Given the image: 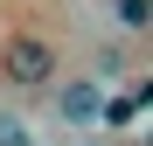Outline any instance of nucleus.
<instances>
[{"mask_svg": "<svg viewBox=\"0 0 153 146\" xmlns=\"http://www.w3.org/2000/svg\"><path fill=\"white\" fill-rule=\"evenodd\" d=\"M0 77H7L14 90H49V84H56V42L14 35L7 49H0Z\"/></svg>", "mask_w": 153, "mask_h": 146, "instance_id": "1", "label": "nucleus"}, {"mask_svg": "<svg viewBox=\"0 0 153 146\" xmlns=\"http://www.w3.org/2000/svg\"><path fill=\"white\" fill-rule=\"evenodd\" d=\"M97 118H105V84H97V77H76V84H63V125H76V132H97Z\"/></svg>", "mask_w": 153, "mask_h": 146, "instance_id": "2", "label": "nucleus"}, {"mask_svg": "<svg viewBox=\"0 0 153 146\" xmlns=\"http://www.w3.org/2000/svg\"><path fill=\"white\" fill-rule=\"evenodd\" d=\"M111 14H118V28H125V35L153 28V0H111Z\"/></svg>", "mask_w": 153, "mask_h": 146, "instance_id": "3", "label": "nucleus"}, {"mask_svg": "<svg viewBox=\"0 0 153 146\" xmlns=\"http://www.w3.org/2000/svg\"><path fill=\"white\" fill-rule=\"evenodd\" d=\"M0 146H28V132H21L14 118H0Z\"/></svg>", "mask_w": 153, "mask_h": 146, "instance_id": "4", "label": "nucleus"}]
</instances>
